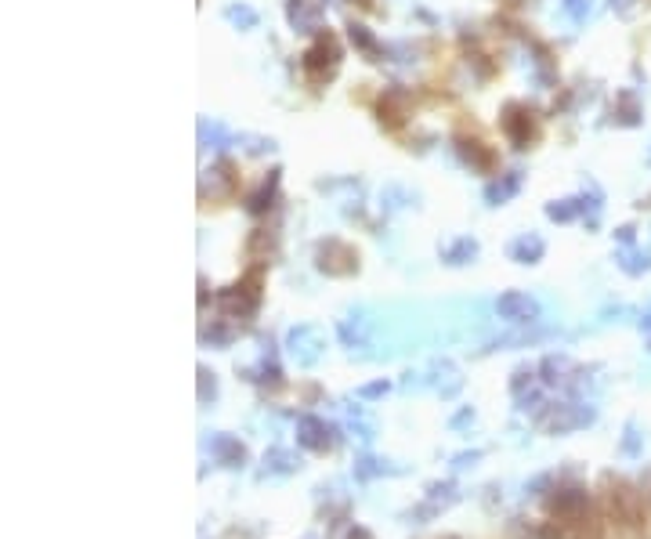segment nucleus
<instances>
[{
    "instance_id": "f257e3e1",
    "label": "nucleus",
    "mask_w": 651,
    "mask_h": 539,
    "mask_svg": "<svg viewBox=\"0 0 651 539\" xmlns=\"http://www.w3.org/2000/svg\"><path fill=\"white\" fill-rule=\"evenodd\" d=\"M608 492H604V507L612 514V521L619 529L626 532H637L644 525V496L637 492V485L626 482V478H604Z\"/></svg>"
},
{
    "instance_id": "f03ea898",
    "label": "nucleus",
    "mask_w": 651,
    "mask_h": 539,
    "mask_svg": "<svg viewBox=\"0 0 651 539\" xmlns=\"http://www.w3.org/2000/svg\"><path fill=\"white\" fill-rule=\"evenodd\" d=\"M261 268H250V275L246 279H239L236 286H228V290H221V308L228 312V319H250V315L257 312V304H261Z\"/></svg>"
},
{
    "instance_id": "7ed1b4c3",
    "label": "nucleus",
    "mask_w": 651,
    "mask_h": 539,
    "mask_svg": "<svg viewBox=\"0 0 651 539\" xmlns=\"http://www.w3.org/2000/svg\"><path fill=\"white\" fill-rule=\"evenodd\" d=\"M301 66H304V73L312 76L315 84L330 80V76L340 69V44H337V37H333V33H319L312 48L301 55Z\"/></svg>"
},
{
    "instance_id": "20e7f679",
    "label": "nucleus",
    "mask_w": 651,
    "mask_h": 539,
    "mask_svg": "<svg viewBox=\"0 0 651 539\" xmlns=\"http://www.w3.org/2000/svg\"><path fill=\"white\" fill-rule=\"evenodd\" d=\"M315 265L326 275H351V272H359V254H355L348 243H340V239H326V243H319Z\"/></svg>"
},
{
    "instance_id": "39448f33",
    "label": "nucleus",
    "mask_w": 651,
    "mask_h": 539,
    "mask_svg": "<svg viewBox=\"0 0 651 539\" xmlns=\"http://www.w3.org/2000/svg\"><path fill=\"white\" fill-rule=\"evenodd\" d=\"M297 442L304 449H312V453H330L333 445H337V431L322 417H312V413H304L297 417Z\"/></svg>"
},
{
    "instance_id": "423d86ee",
    "label": "nucleus",
    "mask_w": 651,
    "mask_h": 539,
    "mask_svg": "<svg viewBox=\"0 0 651 539\" xmlns=\"http://www.w3.org/2000/svg\"><path fill=\"white\" fill-rule=\"evenodd\" d=\"M500 123H503V134H507L510 142L518 145V149H525V145H529L532 138H536V120H532L529 105L510 102L507 109H503Z\"/></svg>"
},
{
    "instance_id": "0eeeda50",
    "label": "nucleus",
    "mask_w": 651,
    "mask_h": 539,
    "mask_svg": "<svg viewBox=\"0 0 651 539\" xmlns=\"http://www.w3.org/2000/svg\"><path fill=\"white\" fill-rule=\"evenodd\" d=\"M496 315H500L503 322L525 326V322H536L539 319V304H536V297L521 294V290H507V294L496 301Z\"/></svg>"
},
{
    "instance_id": "6e6552de",
    "label": "nucleus",
    "mask_w": 651,
    "mask_h": 539,
    "mask_svg": "<svg viewBox=\"0 0 651 539\" xmlns=\"http://www.w3.org/2000/svg\"><path fill=\"white\" fill-rule=\"evenodd\" d=\"M286 19H290L293 33H319L322 19H326V0H290Z\"/></svg>"
},
{
    "instance_id": "1a4fd4ad",
    "label": "nucleus",
    "mask_w": 651,
    "mask_h": 539,
    "mask_svg": "<svg viewBox=\"0 0 651 539\" xmlns=\"http://www.w3.org/2000/svg\"><path fill=\"white\" fill-rule=\"evenodd\" d=\"M594 413L590 409H576V406H550L547 417H543V427L550 435H565V431H576V427L590 424Z\"/></svg>"
},
{
    "instance_id": "9d476101",
    "label": "nucleus",
    "mask_w": 651,
    "mask_h": 539,
    "mask_svg": "<svg viewBox=\"0 0 651 539\" xmlns=\"http://www.w3.org/2000/svg\"><path fill=\"white\" fill-rule=\"evenodd\" d=\"M290 355L301 362V366L319 362V355H322L319 330H312V326H297V330H290Z\"/></svg>"
},
{
    "instance_id": "9b49d317",
    "label": "nucleus",
    "mask_w": 651,
    "mask_h": 539,
    "mask_svg": "<svg viewBox=\"0 0 651 539\" xmlns=\"http://www.w3.org/2000/svg\"><path fill=\"white\" fill-rule=\"evenodd\" d=\"M507 254H510V261H518V265H536V261H543V254H547V243H543L539 232H521V236L507 246Z\"/></svg>"
},
{
    "instance_id": "f8f14e48",
    "label": "nucleus",
    "mask_w": 651,
    "mask_h": 539,
    "mask_svg": "<svg viewBox=\"0 0 651 539\" xmlns=\"http://www.w3.org/2000/svg\"><path fill=\"white\" fill-rule=\"evenodd\" d=\"M232 185H236V174H232V167L228 163H214V167H207L203 171V185H199V192L203 196H228L232 192Z\"/></svg>"
},
{
    "instance_id": "ddd939ff",
    "label": "nucleus",
    "mask_w": 651,
    "mask_h": 539,
    "mask_svg": "<svg viewBox=\"0 0 651 539\" xmlns=\"http://www.w3.org/2000/svg\"><path fill=\"white\" fill-rule=\"evenodd\" d=\"M402 120H406V95H402V91H387V95L380 98V123L398 127Z\"/></svg>"
},
{
    "instance_id": "4468645a",
    "label": "nucleus",
    "mask_w": 651,
    "mask_h": 539,
    "mask_svg": "<svg viewBox=\"0 0 651 539\" xmlns=\"http://www.w3.org/2000/svg\"><path fill=\"white\" fill-rule=\"evenodd\" d=\"M214 453H217V460H221V464H228V467H243L246 464L243 442H236V438H228V435L214 438Z\"/></svg>"
},
{
    "instance_id": "2eb2a0df",
    "label": "nucleus",
    "mask_w": 651,
    "mask_h": 539,
    "mask_svg": "<svg viewBox=\"0 0 651 539\" xmlns=\"http://www.w3.org/2000/svg\"><path fill=\"white\" fill-rule=\"evenodd\" d=\"M275 189H279V171H272L265 181H261V189H257L254 196L246 199V210H250V214H265V210L272 207Z\"/></svg>"
},
{
    "instance_id": "dca6fc26",
    "label": "nucleus",
    "mask_w": 651,
    "mask_h": 539,
    "mask_svg": "<svg viewBox=\"0 0 651 539\" xmlns=\"http://www.w3.org/2000/svg\"><path fill=\"white\" fill-rule=\"evenodd\" d=\"M518 185H521V174L510 171V174H503L500 181H492L489 189H485V199H489L492 207H496V203H507V199L518 192Z\"/></svg>"
},
{
    "instance_id": "f3484780",
    "label": "nucleus",
    "mask_w": 651,
    "mask_h": 539,
    "mask_svg": "<svg viewBox=\"0 0 651 539\" xmlns=\"http://www.w3.org/2000/svg\"><path fill=\"white\" fill-rule=\"evenodd\" d=\"M474 254H478V243H474V239H460L453 250H445V261H449V265H467Z\"/></svg>"
},
{
    "instance_id": "a211bd4d",
    "label": "nucleus",
    "mask_w": 651,
    "mask_h": 539,
    "mask_svg": "<svg viewBox=\"0 0 651 539\" xmlns=\"http://www.w3.org/2000/svg\"><path fill=\"white\" fill-rule=\"evenodd\" d=\"M225 19L236 22V26H243V29H254L257 26V11L246 8V4H232V8H225Z\"/></svg>"
},
{
    "instance_id": "6ab92c4d",
    "label": "nucleus",
    "mask_w": 651,
    "mask_h": 539,
    "mask_svg": "<svg viewBox=\"0 0 651 539\" xmlns=\"http://www.w3.org/2000/svg\"><path fill=\"white\" fill-rule=\"evenodd\" d=\"M348 37H351V44H355V48L369 51V55H373V51H380V44L373 40V33H369L366 26H348Z\"/></svg>"
},
{
    "instance_id": "aec40b11",
    "label": "nucleus",
    "mask_w": 651,
    "mask_h": 539,
    "mask_svg": "<svg viewBox=\"0 0 651 539\" xmlns=\"http://www.w3.org/2000/svg\"><path fill=\"white\" fill-rule=\"evenodd\" d=\"M265 464L272 467V471H283V474H290V471H297L301 464H293V456L286 453V449H272V453L265 456Z\"/></svg>"
},
{
    "instance_id": "412c9836",
    "label": "nucleus",
    "mask_w": 651,
    "mask_h": 539,
    "mask_svg": "<svg viewBox=\"0 0 651 539\" xmlns=\"http://www.w3.org/2000/svg\"><path fill=\"white\" fill-rule=\"evenodd\" d=\"M207 398L210 402L217 398V380L207 366H199V402H207Z\"/></svg>"
},
{
    "instance_id": "4be33fe9",
    "label": "nucleus",
    "mask_w": 651,
    "mask_h": 539,
    "mask_svg": "<svg viewBox=\"0 0 651 539\" xmlns=\"http://www.w3.org/2000/svg\"><path fill=\"white\" fill-rule=\"evenodd\" d=\"M547 214L554 221H572V218H576V199H565V203H550Z\"/></svg>"
},
{
    "instance_id": "5701e85b",
    "label": "nucleus",
    "mask_w": 651,
    "mask_h": 539,
    "mask_svg": "<svg viewBox=\"0 0 651 539\" xmlns=\"http://www.w3.org/2000/svg\"><path fill=\"white\" fill-rule=\"evenodd\" d=\"M561 11H565L568 19L583 22V15H590V0H565V4H561Z\"/></svg>"
},
{
    "instance_id": "b1692460",
    "label": "nucleus",
    "mask_w": 651,
    "mask_h": 539,
    "mask_svg": "<svg viewBox=\"0 0 651 539\" xmlns=\"http://www.w3.org/2000/svg\"><path fill=\"white\" fill-rule=\"evenodd\" d=\"M387 388H391L387 380H380V384H369V388H362V398H377V395H384Z\"/></svg>"
},
{
    "instance_id": "393cba45",
    "label": "nucleus",
    "mask_w": 651,
    "mask_h": 539,
    "mask_svg": "<svg viewBox=\"0 0 651 539\" xmlns=\"http://www.w3.org/2000/svg\"><path fill=\"white\" fill-rule=\"evenodd\" d=\"M344 539H373V532H366L362 525H351L348 536H344Z\"/></svg>"
}]
</instances>
